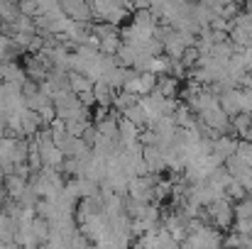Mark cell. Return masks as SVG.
<instances>
[{
    "label": "cell",
    "instance_id": "obj_7",
    "mask_svg": "<svg viewBox=\"0 0 252 249\" xmlns=\"http://www.w3.org/2000/svg\"><path fill=\"white\" fill-rule=\"evenodd\" d=\"M198 61H201V52H198V47H189V49L184 52V56H181V64H184L186 69L198 66Z\"/></svg>",
    "mask_w": 252,
    "mask_h": 249
},
{
    "label": "cell",
    "instance_id": "obj_5",
    "mask_svg": "<svg viewBox=\"0 0 252 249\" xmlns=\"http://www.w3.org/2000/svg\"><path fill=\"white\" fill-rule=\"evenodd\" d=\"M69 88H71L74 95H81V93L93 90V81L86 79L84 74H69Z\"/></svg>",
    "mask_w": 252,
    "mask_h": 249
},
{
    "label": "cell",
    "instance_id": "obj_3",
    "mask_svg": "<svg viewBox=\"0 0 252 249\" xmlns=\"http://www.w3.org/2000/svg\"><path fill=\"white\" fill-rule=\"evenodd\" d=\"M62 10H64L74 22H84V25H86V20L93 17V10H91V5H86V2H62Z\"/></svg>",
    "mask_w": 252,
    "mask_h": 249
},
{
    "label": "cell",
    "instance_id": "obj_10",
    "mask_svg": "<svg viewBox=\"0 0 252 249\" xmlns=\"http://www.w3.org/2000/svg\"><path fill=\"white\" fill-rule=\"evenodd\" d=\"M2 210H5V208H2V193H0V215H2Z\"/></svg>",
    "mask_w": 252,
    "mask_h": 249
},
{
    "label": "cell",
    "instance_id": "obj_6",
    "mask_svg": "<svg viewBox=\"0 0 252 249\" xmlns=\"http://www.w3.org/2000/svg\"><path fill=\"white\" fill-rule=\"evenodd\" d=\"M233 130H235V132H240V137H243L245 132H250L252 130V115L240 112L238 117H233Z\"/></svg>",
    "mask_w": 252,
    "mask_h": 249
},
{
    "label": "cell",
    "instance_id": "obj_1",
    "mask_svg": "<svg viewBox=\"0 0 252 249\" xmlns=\"http://www.w3.org/2000/svg\"><path fill=\"white\" fill-rule=\"evenodd\" d=\"M206 210V215H208V225H213L216 230H228L230 225H233V220H235V208H233V203H230V198L228 195H223L220 200H216V203H211L208 208H203Z\"/></svg>",
    "mask_w": 252,
    "mask_h": 249
},
{
    "label": "cell",
    "instance_id": "obj_4",
    "mask_svg": "<svg viewBox=\"0 0 252 249\" xmlns=\"http://www.w3.org/2000/svg\"><path fill=\"white\" fill-rule=\"evenodd\" d=\"M123 117L127 120V122H132L135 127H145V125H150V117H147V112H145V108L137 103V105H132V108H127L125 112H123Z\"/></svg>",
    "mask_w": 252,
    "mask_h": 249
},
{
    "label": "cell",
    "instance_id": "obj_8",
    "mask_svg": "<svg viewBox=\"0 0 252 249\" xmlns=\"http://www.w3.org/2000/svg\"><path fill=\"white\" fill-rule=\"evenodd\" d=\"M225 195H233V198H238V200L243 203V200L248 198V191H245V188H243V186H240L238 181H233V183L228 186V191H225Z\"/></svg>",
    "mask_w": 252,
    "mask_h": 249
},
{
    "label": "cell",
    "instance_id": "obj_2",
    "mask_svg": "<svg viewBox=\"0 0 252 249\" xmlns=\"http://www.w3.org/2000/svg\"><path fill=\"white\" fill-rule=\"evenodd\" d=\"M0 79H5V83H17V85H25L30 81L27 79V71L20 69L15 61H2L0 64Z\"/></svg>",
    "mask_w": 252,
    "mask_h": 249
},
{
    "label": "cell",
    "instance_id": "obj_9",
    "mask_svg": "<svg viewBox=\"0 0 252 249\" xmlns=\"http://www.w3.org/2000/svg\"><path fill=\"white\" fill-rule=\"evenodd\" d=\"M79 100H81V105L84 108H91V105H95V95H93V90H88V93H81V95H76Z\"/></svg>",
    "mask_w": 252,
    "mask_h": 249
}]
</instances>
